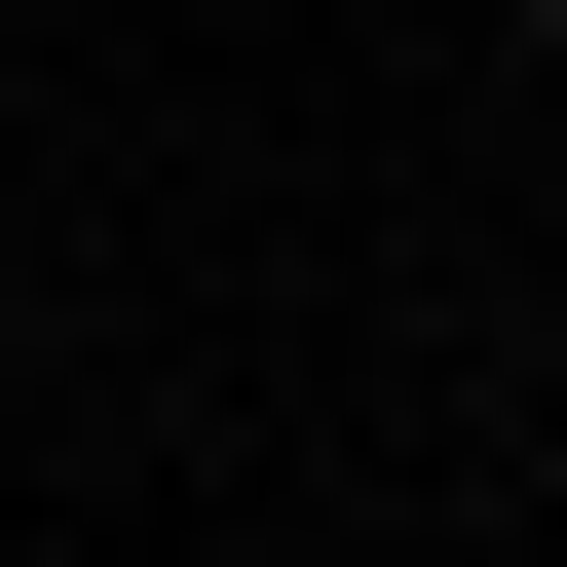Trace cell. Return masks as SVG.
I'll return each mask as SVG.
<instances>
[{
	"mask_svg": "<svg viewBox=\"0 0 567 567\" xmlns=\"http://www.w3.org/2000/svg\"><path fill=\"white\" fill-rule=\"evenodd\" d=\"M529 76H567V0H529Z\"/></svg>",
	"mask_w": 567,
	"mask_h": 567,
	"instance_id": "6da1fadb",
	"label": "cell"
}]
</instances>
